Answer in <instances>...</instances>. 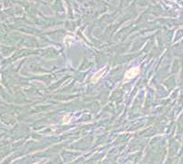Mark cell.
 Returning a JSON list of instances; mask_svg holds the SVG:
<instances>
[{
    "label": "cell",
    "instance_id": "cell-1",
    "mask_svg": "<svg viewBox=\"0 0 183 164\" xmlns=\"http://www.w3.org/2000/svg\"><path fill=\"white\" fill-rule=\"evenodd\" d=\"M140 73V68L138 67H132L131 69H129L128 71H126L125 73V79H131L132 78L136 77V76Z\"/></svg>",
    "mask_w": 183,
    "mask_h": 164
},
{
    "label": "cell",
    "instance_id": "cell-2",
    "mask_svg": "<svg viewBox=\"0 0 183 164\" xmlns=\"http://www.w3.org/2000/svg\"><path fill=\"white\" fill-rule=\"evenodd\" d=\"M105 70H106V68L103 67V68L100 69V70L97 71L96 74H94V75H93V77L91 78V82H92V83H96L97 81H99V80L100 79V78L102 77V75L104 74Z\"/></svg>",
    "mask_w": 183,
    "mask_h": 164
},
{
    "label": "cell",
    "instance_id": "cell-3",
    "mask_svg": "<svg viewBox=\"0 0 183 164\" xmlns=\"http://www.w3.org/2000/svg\"><path fill=\"white\" fill-rule=\"evenodd\" d=\"M70 119H71V115H65L64 118H63V123L67 124V123H69Z\"/></svg>",
    "mask_w": 183,
    "mask_h": 164
}]
</instances>
